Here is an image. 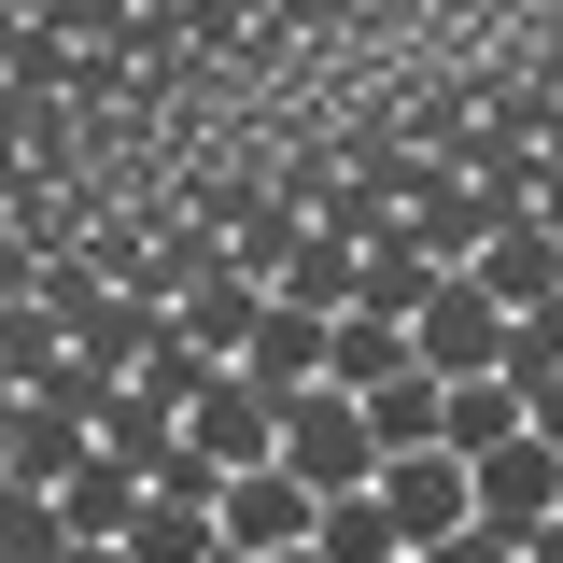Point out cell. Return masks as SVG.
<instances>
[{
    "instance_id": "cell-1",
    "label": "cell",
    "mask_w": 563,
    "mask_h": 563,
    "mask_svg": "<svg viewBox=\"0 0 563 563\" xmlns=\"http://www.w3.org/2000/svg\"><path fill=\"white\" fill-rule=\"evenodd\" d=\"M282 479H310L324 507H339V493H366V479H380L366 409H352V395H296V409H282Z\"/></svg>"
},
{
    "instance_id": "cell-2",
    "label": "cell",
    "mask_w": 563,
    "mask_h": 563,
    "mask_svg": "<svg viewBox=\"0 0 563 563\" xmlns=\"http://www.w3.org/2000/svg\"><path fill=\"white\" fill-rule=\"evenodd\" d=\"M409 352L437 366V380H507V310H493L479 282L451 268L437 296H422V324H409Z\"/></svg>"
},
{
    "instance_id": "cell-3",
    "label": "cell",
    "mask_w": 563,
    "mask_h": 563,
    "mask_svg": "<svg viewBox=\"0 0 563 563\" xmlns=\"http://www.w3.org/2000/svg\"><path fill=\"white\" fill-rule=\"evenodd\" d=\"M465 493H479V521H493V536H536V521H563V451L521 422L507 451H479V465H465Z\"/></svg>"
},
{
    "instance_id": "cell-4",
    "label": "cell",
    "mask_w": 563,
    "mask_h": 563,
    "mask_svg": "<svg viewBox=\"0 0 563 563\" xmlns=\"http://www.w3.org/2000/svg\"><path fill=\"white\" fill-rule=\"evenodd\" d=\"M310 536H324V493L310 479H282V465H240L225 479V550L282 563V550H310Z\"/></svg>"
},
{
    "instance_id": "cell-5",
    "label": "cell",
    "mask_w": 563,
    "mask_h": 563,
    "mask_svg": "<svg viewBox=\"0 0 563 563\" xmlns=\"http://www.w3.org/2000/svg\"><path fill=\"white\" fill-rule=\"evenodd\" d=\"M395 225H409V254H422V268H479L507 211H493L479 184H451V169H409V211H395Z\"/></svg>"
},
{
    "instance_id": "cell-6",
    "label": "cell",
    "mask_w": 563,
    "mask_h": 563,
    "mask_svg": "<svg viewBox=\"0 0 563 563\" xmlns=\"http://www.w3.org/2000/svg\"><path fill=\"white\" fill-rule=\"evenodd\" d=\"M380 507H395V536H409V550H451V536L479 521L465 451H409V465H380Z\"/></svg>"
},
{
    "instance_id": "cell-7",
    "label": "cell",
    "mask_w": 563,
    "mask_h": 563,
    "mask_svg": "<svg viewBox=\"0 0 563 563\" xmlns=\"http://www.w3.org/2000/svg\"><path fill=\"white\" fill-rule=\"evenodd\" d=\"M324 352H339V324H324V310H296V296H268V324H254V352H240V380L296 409V395H324Z\"/></svg>"
},
{
    "instance_id": "cell-8",
    "label": "cell",
    "mask_w": 563,
    "mask_h": 563,
    "mask_svg": "<svg viewBox=\"0 0 563 563\" xmlns=\"http://www.w3.org/2000/svg\"><path fill=\"white\" fill-rule=\"evenodd\" d=\"M254 324H268V282H254V268H211V282H184V296H169V339H198L211 366H240V352H254Z\"/></svg>"
},
{
    "instance_id": "cell-9",
    "label": "cell",
    "mask_w": 563,
    "mask_h": 563,
    "mask_svg": "<svg viewBox=\"0 0 563 563\" xmlns=\"http://www.w3.org/2000/svg\"><path fill=\"white\" fill-rule=\"evenodd\" d=\"M184 437H198V451L225 465V479H240V465H282V395H254V380L225 366V380L198 395V422H184Z\"/></svg>"
},
{
    "instance_id": "cell-10",
    "label": "cell",
    "mask_w": 563,
    "mask_h": 563,
    "mask_svg": "<svg viewBox=\"0 0 563 563\" xmlns=\"http://www.w3.org/2000/svg\"><path fill=\"white\" fill-rule=\"evenodd\" d=\"M352 409H366V437H380V465H409V451H437V437H451V380L409 352V366H395L380 395H352Z\"/></svg>"
},
{
    "instance_id": "cell-11",
    "label": "cell",
    "mask_w": 563,
    "mask_h": 563,
    "mask_svg": "<svg viewBox=\"0 0 563 563\" xmlns=\"http://www.w3.org/2000/svg\"><path fill=\"white\" fill-rule=\"evenodd\" d=\"M465 282H479L493 310H536V296H563V240L536 225V211H507V225H493V254H479Z\"/></svg>"
},
{
    "instance_id": "cell-12",
    "label": "cell",
    "mask_w": 563,
    "mask_h": 563,
    "mask_svg": "<svg viewBox=\"0 0 563 563\" xmlns=\"http://www.w3.org/2000/svg\"><path fill=\"white\" fill-rule=\"evenodd\" d=\"M57 521H70V550H128V521H141V479L113 465V451H85L57 479Z\"/></svg>"
},
{
    "instance_id": "cell-13",
    "label": "cell",
    "mask_w": 563,
    "mask_h": 563,
    "mask_svg": "<svg viewBox=\"0 0 563 563\" xmlns=\"http://www.w3.org/2000/svg\"><path fill=\"white\" fill-rule=\"evenodd\" d=\"M352 282H366V254H352L339 225H296V240H282V282H268V296H296V310H324V324H339V310H352Z\"/></svg>"
},
{
    "instance_id": "cell-14",
    "label": "cell",
    "mask_w": 563,
    "mask_h": 563,
    "mask_svg": "<svg viewBox=\"0 0 563 563\" xmlns=\"http://www.w3.org/2000/svg\"><path fill=\"white\" fill-rule=\"evenodd\" d=\"M99 451H113V465H128V479H155V465H184V409H169V395H113V409H99Z\"/></svg>"
},
{
    "instance_id": "cell-15",
    "label": "cell",
    "mask_w": 563,
    "mask_h": 563,
    "mask_svg": "<svg viewBox=\"0 0 563 563\" xmlns=\"http://www.w3.org/2000/svg\"><path fill=\"white\" fill-rule=\"evenodd\" d=\"M409 366V324H380V310H339V352H324V395H380Z\"/></svg>"
},
{
    "instance_id": "cell-16",
    "label": "cell",
    "mask_w": 563,
    "mask_h": 563,
    "mask_svg": "<svg viewBox=\"0 0 563 563\" xmlns=\"http://www.w3.org/2000/svg\"><path fill=\"white\" fill-rule=\"evenodd\" d=\"M310 550H324V563H422L409 536H395V507H380V479H366V493H339V507H324V536H310Z\"/></svg>"
},
{
    "instance_id": "cell-17",
    "label": "cell",
    "mask_w": 563,
    "mask_h": 563,
    "mask_svg": "<svg viewBox=\"0 0 563 563\" xmlns=\"http://www.w3.org/2000/svg\"><path fill=\"white\" fill-rule=\"evenodd\" d=\"M507 437H521V380H451V437H437V451L479 465V451H507Z\"/></svg>"
},
{
    "instance_id": "cell-18",
    "label": "cell",
    "mask_w": 563,
    "mask_h": 563,
    "mask_svg": "<svg viewBox=\"0 0 563 563\" xmlns=\"http://www.w3.org/2000/svg\"><path fill=\"white\" fill-rule=\"evenodd\" d=\"M0 366H14V395H43V380L70 366V324L57 310H0Z\"/></svg>"
},
{
    "instance_id": "cell-19",
    "label": "cell",
    "mask_w": 563,
    "mask_h": 563,
    "mask_svg": "<svg viewBox=\"0 0 563 563\" xmlns=\"http://www.w3.org/2000/svg\"><path fill=\"white\" fill-rule=\"evenodd\" d=\"M507 380H521V395H536V380H563V296L507 310Z\"/></svg>"
},
{
    "instance_id": "cell-20",
    "label": "cell",
    "mask_w": 563,
    "mask_h": 563,
    "mask_svg": "<svg viewBox=\"0 0 563 563\" xmlns=\"http://www.w3.org/2000/svg\"><path fill=\"white\" fill-rule=\"evenodd\" d=\"M211 380H225V366H211L198 339H155V366H141V395H169L184 422H198V395H211Z\"/></svg>"
},
{
    "instance_id": "cell-21",
    "label": "cell",
    "mask_w": 563,
    "mask_h": 563,
    "mask_svg": "<svg viewBox=\"0 0 563 563\" xmlns=\"http://www.w3.org/2000/svg\"><path fill=\"white\" fill-rule=\"evenodd\" d=\"M422 563H521V536H493V521H465L451 550H422Z\"/></svg>"
},
{
    "instance_id": "cell-22",
    "label": "cell",
    "mask_w": 563,
    "mask_h": 563,
    "mask_svg": "<svg viewBox=\"0 0 563 563\" xmlns=\"http://www.w3.org/2000/svg\"><path fill=\"white\" fill-rule=\"evenodd\" d=\"M521 422H536V437L563 451V380H536V395H521Z\"/></svg>"
},
{
    "instance_id": "cell-23",
    "label": "cell",
    "mask_w": 563,
    "mask_h": 563,
    "mask_svg": "<svg viewBox=\"0 0 563 563\" xmlns=\"http://www.w3.org/2000/svg\"><path fill=\"white\" fill-rule=\"evenodd\" d=\"M521 211H536V225H550V240H563V155H550V169H536V198H521Z\"/></svg>"
},
{
    "instance_id": "cell-24",
    "label": "cell",
    "mask_w": 563,
    "mask_h": 563,
    "mask_svg": "<svg viewBox=\"0 0 563 563\" xmlns=\"http://www.w3.org/2000/svg\"><path fill=\"white\" fill-rule=\"evenodd\" d=\"M521 563H563V521H536V536H521Z\"/></svg>"
},
{
    "instance_id": "cell-25",
    "label": "cell",
    "mask_w": 563,
    "mask_h": 563,
    "mask_svg": "<svg viewBox=\"0 0 563 563\" xmlns=\"http://www.w3.org/2000/svg\"><path fill=\"white\" fill-rule=\"evenodd\" d=\"M57 563H128V550H57Z\"/></svg>"
},
{
    "instance_id": "cell-26",
    "label": "cell",
    "mask_w": 563,
    "mask_h": 563,
    "mask_svg": "<svg viewBox=\"0 0 563 563\" xmlns=\"http://www.w3.org/2000/svg\"><path fill=\"white\" fill-rule=\"evenodd\" d=\"M211 563H254V550H211Z\"/></svg>"
},
{
    "instance_id": "cell-27",
    "label": "cell",
    "mask_w": 563,
    "mask_h": 563,
    "mask_svg": "<svg viewBox=\"0 0 563 563\" xmlns=\"http://www.w3.org/2000/svg\"><path fill=\"white\" fill-rule=\"evenodd\" d=\"M282 563H324V550H282Z\"/></svg>"
}]
</instances>
